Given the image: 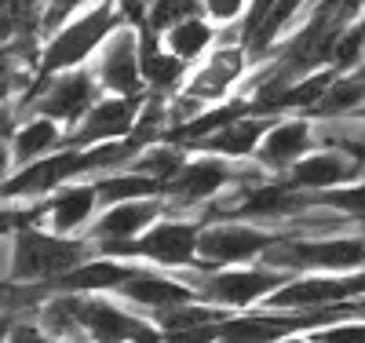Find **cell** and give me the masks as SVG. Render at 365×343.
I'll list each match as a JSON object with an SVG mask.
<instances>
[{
    "mask_svg": "<svg viewBox=\"0 0 365 343\" xmlns=\"http://www.w3.org/2000/svg\"><path fill=\"white\" fill-rule=\"evenodd\" d=\"M117 26H125L120 15V0H99L91 4L84 15H73L63 29H55V37L44 44L41 51V73L51 77L55 70H70L81 58H88L99 44H106V37Z\"/></svg>",
    "mask_w": 365,
    "mask_h": 343,
    "instance_id": "6da1fadb",
    "label": "cell"
},
{
    "mask_svg": "<svg viewBox=\"0 0 365 343\" xmlns=\"http://www.w3.org/2000/svg\"><path fill=\"white\" fill-rule=\"evenodd\" d=\"M84 263V245L58 241L37 230H22L11 245V277L15 282H34V277H63Z\"/></svg>",
    "mask_w": 365,
    "mask_h": 343,
    "instance_id": "7a4b0ae2",
    "label": "cell"
},
{
    "mask_svg": "<svg viewBox=\"0 0 365 343\" xmlns=\"http://www.w3.org/2000/svg\"><path fill=\"white\" fill-rule=\"evenodd\" d=\"M263 260L270 267H325V270H344L365 263V241L361 237H325V241H285L270 245Z\"/></svg>",
    "mask_w": 365,
    "mask_h": 343,
    "instance_id": "3957f363",
    "label": "cell"
},
{
    "mask_svg": "<svg viewBox=\"0 0 365 343\" xmlns=\"http://www.w3.org/2000/svg\"><path fill=\"white\" fill-rule=\"evenodd\" d=\"M96 77L117 96H135L143 81V37H135V29L117 26L106 37V48L96 62Z\"/></svg>",
    "mask_w": 365,
    "mask_h": 343,
    "instance_id": "277c9868",
    "label": "cell"
},
{
    "mask_svg": "<svg viewBox=\"0 0 365 343\" xmlns=\"http://www.w3.org/2000/svg\"><path fill=\"white\" fill-rule=\"evenodd\" d=\"M106 256H146V260H158V263H190L197 252V227L190 223H165L154 227L146 237H139L135 245L128 241H103Z\"/></svg>",
    "mask_w": 365,
    "mask_h": 343,
    "instance_id": "5b68a950",
    "label": "cell"
},
{
    "mask_svg": "<svg viewBox=\"0 0 365 343\" xmlns=\"http://www.w3.org/2000/svg\"><path fill=\"white\" fill-rule=\"evenodd\" d=\"M44 81V96L37 110L55 121H81L91 106H96V81L84 70H70L63 77H41Z\"/></svg>",
    "mask_w": 365,
    "mask_h": 343,
    "instance_id": "8992f818",
    "label": "cell"
},
{
    "mask_svg": "<svg viewBox=\"0 0 365 343\" xmlns=\"http://www.w3.org/2000/svg\"><path fill=\"white\" fill-rule=\"evenodd\" d=\"M365 292V274L354 277H307V282H289L270 296V307L278 310H303V307H325L347 296Z\"/></svg>",
    "mask_w": 365,
    "mask_h": 343,
    "instance_id": "52a82bcc",
    "label": "cell"
},
{
    "mask_svg": "<svg viewBox=\"0 0 365 343\" xmlns=\"http://www.w3.org/2000/svg\"><path fill=\"white\" fill-rule=\"evenodd\" d=\"M285 274H278L274 267H259V270H223V274H212L208 282H201V292L216 303H252L259 296H270L274 289H282Z\"/></svg>",
    "mask_w": 365,
    "mask_h": 343,
    "instance_id": "ba28073f",
    "label": "cell"
},
{
    "mask_svg": "<svg viewBox=\"0 0 365 343\" xmlns=\"http://www.w3.org/2000/svg\"><path fill=\"white\" fill-rule=\"evenodd\" d=\"M270 245V234L252 227H208L197 234V256L205 263H237L249 256H263Z\"/></svg>",
    "mask_w": 365,
    "mask_h": 343,
    "instance_id": "9c48e42d",
    "label": "cell"
},
{
    "mask_svg": "<svg viewBox=\"0 0 365 343\" xmlns=\"http://www.w3.org/2000/svg\"><path fill=\"white\" fill-rule=\"evenodd\" d=\"M81 172H88V158H84V153H73V150L58 153V158H37L29 168H22L19 175L8 179V198L44 194V190H51V186H58L63 179L81 175Z\"/></svg>",
    "mask_w": 365,
    "mask_h": 343,
    "instance_id": "30bf717a",
    "label": "cell"
},
{
    "mask_svg": "<svg viewBox=\"0 0 365 343\" xmlns=\"http://www.w3.org/2000/svg\"><path fill=\"white\" fill-rule=\"evenodd\" d=\"M84 329L99 343H125V339L128 343H158V332L146 322L125 314V310H117L110 303H96V300H88V307H84Z\"/></svg>",
    "mask_w": 365,
    "mask_h": 343,
    "instance_id": "8fae6325",
    "label": "cell"
},
{
    "mask_svg": "<svg viewBox=\"0 0 365 343\" xmlns=\"http://www.w3.org/2000/svg\"><path fill=\"white\" fill-rule=\"evenodd\" d=\"M135 121V99L132 96H120V99H103L84 113L81 132L70 135V143L91 146V143H110L117 135H125Z\"/></svg>",
    "mask_w": 365,
    "mask_h": 343,
    "instance_id": "7c38bea8",
    "label": "cell"
},
{
    "mask_svg": "<svg viewBox=\"0 0 365 343\" xmlns=\"http://www.w3.org/2000/svg\"><path fill=\"white\" fill-rule=\"evenodd\" d=\"M311 146V124L307 121H282L263 135L259 143V165L267 168H289L303 158V150Z\"/></svg>",
    "mask_w": 365,
    "mask_h": 343,
    "instance_id": "4fadbf2b",
    "label": "cell"
},
{
    "mask_svg": "<svg viewBox=\"0 0 365 343\" xmlns=\"http://www.w3.org/2000/svg\"><path fill=\"white\" fill-rule=\"evenodd\" d=\"M241 66H245V55H241V48H220V51H212L208 62L194 73L190 88H187V96L190 99H212V96H223V91L241 77Z\"/></svg>",
    "mask_w": 365,
    "mask_h": 343,
    "instance_id": "5bb4252c",
    "label": "cell"
},
{
    "mask_svg": "<svg viewBox=\"0 0 365 343\" xmlns=\"http://www.w3.org/2000/svg\"><path fill=\"white\" fill-rule=\"evenodd\" d=\"M358 175V165L351 161V153H336V150H325V153H311L292 165V186L303 190V186H336L344 179H354Z\"/></svg>",
    "mask_w": 365,
    "mask_h": 343,
    "instance_id": "9a60e30c",
    "label": "cell"
},
{
    "mask_svg": "<svg viewBox=\"0 0 365 343\" xmlns=\"http://www.w3.org/2000/svg\"><path fill=\"white\" fill-rule=\"evenodd\" d=\"M227 179H230L227 165H220V161H197V165H182V168L168 179L165 190H168L175 201L194 205V201L212 198L220 186H227Z\"/></svg>",
    "mask_w": 365,
    "mask_h": 343,
    "instance_id": "2e32d148",
    "label": "cell"
},
{
    "mask_svg": "<svg viewBox=\"0 0 365 343\" xmlns=\"http://www.w3.org/2000/svg\"><path fill=\"white\" fill-rule=\"evenodd\" d=\"M154 215H158V205L150 201V198H135V201H120V205H110L106 215L96 223V234L99 241H125L132 234H139L143 227L154 223Z\"/></svg>",
    "mask_w": 365,
    "mask_h": 343,
    "instance_id": "e0dca14e",
    "label": "cell"
},
{
    "mask_svg": "<svg viewBox=\"0 0 365 343\" xmlns=\"http://www.w3.org/2000/svg\"><path fill=\"white\" fill-rule=\"evenodd\" d=\"M120 292H125L132 303H143L150 310H172L179 303H190L194 300V289L179 285V282H168V277H158V274H135L128 277L125 285H120Z\"/></svg>",
    "mask_w": 365,
    "mask_h": 343,
    "instance_id": "ac0fdd59",
    "label": "cell"
},
{
    "mask_svg": "<svg viewBox=\"0 0 365 343\" xmlns=\"http://www.w3.org/2000/svg\"><path fill=\"white\" fill-rule=\"evenodd\" d=\"M187 58H179L175 51H161L158 48V34L154 29H143V81L154 88V91H168L182 81V73H187V66H182Z\"/></svg>",
    "mask_w": 365,
    "mask_h": 343,
    "instance_id": "d6986e66",
    "label": "cell"
},
{
    "mask_svg": "<svg viewBox=\"0 0 365 343\" xmlns=\"http://www.w3.org/2000/svg\"><path fill=\"white\" fill-rule=\"evenodd\" d=\"M292 208H299V194H296V186H252V190L227 205V212L234 215H259V220H270V215H289Z\"/></svg>",
    "mask_w": 365,
    "mask_h": 343,
    "instance_id": "ffe728a7",
    "label": "cell"
},
{
    "mask_svg": "<svg viewBox=\"0 0 365 343\" xmlns=\"http://www.w3.org/2000/svg\"><path fill=\"white\" fill-rule=\"evenodd\" d=\"M139 270L135 267H128V263H110V260H99V263H81V267H73L70 274H63L58 277V289H81V292H88V289H120L128 282V277H135Z\"/></svg>",
    "mask_w": 365,
    "mask_h": 343,
    "instance_id": "44dd1931",
    "label": "cell"
},
{
    "mask_svg": "<svg viewBox=\"0 0 365 343\" xmlns=\"http://www.w3.org/2000/svg\"><path fill=\"white\" fill-rule=\"evenodd\" d=\"M263 128H267V117L263 113L259 117H237V121L227 124V128H220L216 135H205L201 146L205 150H216V153H227V158H241V153L256 150Z\"/></svg>",
    "mask_w": 365,
    "mask_h": 343,
    "instance_id": "7402d4cb",
    "label": "cell"
},
{
    "mask_svg": "<svg viewBox=\"0 0 365 343\" xmlns=\"http://www.w3.org/2000/svg\"><path fill=\"white\" fill-rule=\"evenodd\" d=\"M96 201H99V186H73V190L58 194V198L51 201V223H55V230H58V234L77 230L88 215H91Z\"/></svg>",
    "mask_w": 365,
    "mask_h": 343,
    "instance_id": "603a6c76",
    "label": "cell"
},
{
    "mask_svg": "<svg viewBox=\"0 0 365 343\" xmlns=\"http://www.w3.org/2000/svg\"><path fill=\"white\" fill-rule=\"evenodd\" d=\"M361 106H365V70H354V73L336 77L329 84V91L318 103V113L340 117V113H351V110H361Z\"/></svg>",
    "mask_w": 365,
    "mask_h": 343,
    "instance_id": "cb8c5ba5",
    "label": "cell"
},
{
    "mask_svg": "<svg viewBox=\"0 0 365 343\" xmlns=\"http://www.w3.org/2000/svg\"><path fill=\"white\" fill-rule=\"evenodd\" d=\"M161 190L158 179H150L143 172L132 175H110L99 183V201L103 205H120V201H135V198H154Z\"/></svg>",
    "mask_w": 365,
    "mask_h": 343,
    "instance_id": "d4e9b609",
    "label": "cell"
},
{
    "mask_svg": "<svg viewBox=\"0 0 365 343\" xmlns=\"http://www.w3.org/2000/svg\"><path fill=\"white\" fill-rule=\"evenodd\" d=\"M55 139H58L55 117H37V121H29V124H22V128H19L11 153H15V161H37L44 150L55 146Z\"/></svg>",
    "mask_w": 365,
    "mask_h": 343,
    "instance_id": "484cf974",
    "label": "cell"
},
{
    "mask_svg": "<svg viewBox=\"0 0 365 343\" xmlns=\"http://www.w3.org/2000/svg\"><path fill=\"white\" fill-rule=\"evenodd\" d=\"M84 307H88V300H77V296L51 300L41 310V322L51 336H73L77 329H84Z\"/></svg>",
    "mask_w": 365,
    "mask_h": 343,
    "instance_id": "4316f807",
    "label": "cell"
},
{
    "mask_svg": "<svg viewBox=\"0 0 365 343\" xmlns=\"http://www.w3.org/2000/svg\"><path fill=\"white\" fill-rule=\"evenodd\" d=\"M208 44H212V26L197 15L168 29V48L179 58H197L201 51H208Z\"/></svg>",
    "mask_w": 365,
    "mask_h": 343,
    "instance_id": "83f0119b",
    "label": "cell"
},
{
    "mask_svg": "<svg viewBox=\"0 0 365 343\" xmlns=\"http://www.w3.org/2000/svg\"><path fill=\"white\" fill-rule=\"evenodd\" d=\"M201 8V0H150L146 4V26L154 34H168L172 26L194 19Z\"/></svg>",
    "mask_w": 365,
    "mask_h": 343,
    "instance_id": "f1b7e54d",
    "label": "cell"
},
{
    "mask_svg": "<svg viewBox=\"0 0 365 343\" xmlns=\"http://www.w3.org/2000/svg\"><path fill=\"white\" fill-rule=\"evenodd\" d=\"M216 322H220V310L197 307L194 300H190V303H179V307H172V310H161V329H165V336H168V332L205 329V325H216Z\"/></svg>",
    "mask_w": 365,
    "mask_h": 343,
    "instance_id": "f546056e",
    "label": "cell"
},
{
    "mask_svg": "<svg viewBox=\"0 0 365 343\" xmlns=\"http://www.w3.org/2000/svg\"><path fill=\"white\" fill-rule=\"evenodd\" d=\"M179 168H182V158L175 146H150L143 158H135V172L158 179V183H168Z\"/></svg>",
    "mask_w": 365,
    "mask_h": 343,
    "instance_id": "4dcf8cb0",
    "label": "cell"
},
{
    "mask_svg": "<svg viewBox=\"0 0 365 343\" xmlns=\"http://www.w3.org/2000/svg\"><path fill=\"white\" fill-rule=\"evenodd\" d=\"M322 205L340 208L351 220H365V186H347V190H329L322 198Z\"/></svg>",
    "mask_w": 365,
    "mask_h": 343,
    "instance_id": "1f68e13d",
    "label": "cell"
},
{
    "mask_svg": "<svg viewBox=\"0 0 365 343\" xmlns=\"http://www.w3.org/2000/svg\"><path fill=\"white\" fill-rule=\"evenodd\" d=\"M205 4V15L212 22H245V11H249V0H201Z\"/></svg>",
    "mask_w": 365,
    "mask_h": 343,
    "instance_id": "d6a6232c",
    "label": "cell"
},
{
    "mask_svg": "<svg viewBox=\"0 0 365 343\" xmlns=\"http://www.w3.org/2000/svg\"><path fill=\"white\" fill-rule=\"evenodd\" d=\"M84 4H88V0H48V8H44V29H63Z\"/></svg>",
    "mask_w": 365,
    "mask_h": 343,
    "instance_id": "836d02e7",
    "label": "cell"
},
{
    "mask_svg": "<svg viewBox=\"0 0 365 343\" xmlns=\"http://www.w3.org/2000/svg\"><path fill=\"white\" fill-rule=\"evenodd\" d=\"M318 343H365V325H340L318 336Z\"/></svg>",
    "mask_w": 365,
    "mask_h": 343,
    "instance_id": "e575fe53",
    "label": "cell"
},
{
    "mask_svg": "<svg viewBox=\"0 0 365 343\" xmlns=\"http://www.w3.org/2000/svg\"><path fill=\"white\" fill-rule=\"evenodd\" d=\"M285 343H318V339H285Z\"/></svg>",
    "mask_w": 365,
    "mask_h": 343,
    "instance_id": "d590c367",
    "label": "cell"
},
{
    "mask_svg": "<svg viewBox=\"0 0 365 343\" xmlns=\"http://www.w3.org/2000/svg\"><path fill=\"white\" fill-rule=\"evenodd\" d=\"M358 113H361V117H365V106H361V110H358Z\"/></svg>",
    "mask_w": 365,
    "mask_h": 343,
    "instance_id": "8d00e7d4",
    "label": "cell"
},
{
    "mask_svg": "<svg viewBox=\"0 0 365 343\" xmlns=\"http://www.w3.org/2000/svg\"><path fill=\"white\" fill-rule=\"evenodd\" d=\"M44 8H48V0H44Z\"/></svg>",
    "mask_w": 365,
    "mask_h": 343,
    "instance_id": "74e56055",
    "label": "cell"
},
{
    "mask_svg": "<svg viewBox=\"0 0 365 343\" xmlns=\"http://www.w3.org/2000/svg\"><path fill=\"white\" fill-rule=\"evenodd\" d=\"M314 4H318V0H314Z\"/></svg>",
    "mask_w": 365,
    "mask_h": 343,
    "instance_id": "f35d334b",
    "label": "cell"
},
{
    "mask_svg": "<svg viewBox=\"0 0 365 343\" xmlns=\"http://www.w3.org/2000/svg\"><path fill=\"white\" fill-rule=\"evenodd\" d=\"M361 310H365V307H361Z\"/></svg>",
    "mask_w": 365,
    "mask_h": 343,
    "instance_id": "ab89813d",
    "label": "cell"
}]
</instances>
